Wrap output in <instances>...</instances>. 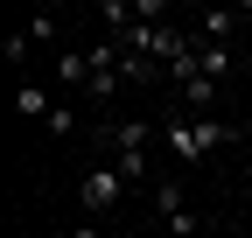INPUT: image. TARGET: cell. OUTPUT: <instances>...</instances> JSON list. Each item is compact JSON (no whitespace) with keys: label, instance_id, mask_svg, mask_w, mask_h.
Returning <instances> with one entry per match:
<instances>
[{"label":"cell","instance_id":"6da1fadb","mask_svg":"<svg viewBox=\"0 0 252 238\" xmlns=\"http://www.w3.org/2000/svg\"><path fill=\"white\" fill-rule=\"evenodd\" d=\"M231 140H238V133H231L217 112H203V119H196V112H175L168 126H161V147H168V154H175L182 168H203V161L217 154V147H231Z\"/></svg>","mask_w":252,"mask_h":238},{"label":"cell","instance_id":"7a4b0ae2","mask_svg":"<svg viewBox=\"0 0 252 238\" xmlns=\"http://www.w3.org/2000/svg\"><path fill=\"white\" fill-rule=\"evenodd\" d=\"M147 140H154V126H147V119L105 126V161H112V168H119L133 189H154V182H147Z\"/></svg>","mask_w":252,"mask_h":238},{"label":"cell","instance_id":"3957f363","mask_svg":"<svg viewBox=\"0 0 252 238\" xmlns=\"http://www.w3.org/2000/svg\"><path fill=\"white\" fill-rule=\"evenodd\" d=\"M126 175L112 168V161H98V168H84V182H77V203H84V217H112L119 203H126Z\"/></svg>","mask_w":252,"mask_h":238},{"label":"cell","instance_id":"277c9868","mask_svg":"<svg viewBox=\"0 0 252 238\" xmlns=\"http://www.w3.org/2000/svg\"><path fill=\"white\" fill-rule=\"evenodd\" d=\"M154 210H161V224H168L175 238H196V231H203V217L182 203V189H175V182H154Z\"/></svg>","mask_w":252,"mask_h":238},{"label":"cell","instance_id":"5b68a950","mask_svg":"<svg viewBox=\"0 0 252 238\" xmlns=\"http://www.w3.org/2000/svg\"><path fill=\"white\" fill-rule=\"evenodd\" d=\"M14 112H21V119H42V126H49V119H56L63 105H56V98L42 91L35 77H21V84H14Z\"/></svg>","mask_w":252,"mask_h":238},{"label":"cell","instance_id":"8992f818","mask_svg":"<svg viewBox=\"0 0 252 238\" xmlns=\"http://www.w3.org/2000/svg\"><path fill=\"white\" fill-rule=\"evenodd\" d=\"M189 21H196V42H231L245 14H231V7H203V14H189Z\"/></svg>","mask_w":252,"mask_h":238},{"label":"cell","instance_id":"52a82bcc","mask_svg":"<svg viewBox=\"0 0 252 238\" xmlns=\"http://www.w3.org/2000/svg\"><path fill=\"white\" fill-rule=\"evenodd\" d=\"M231 63H238V49L231 42H196V70L217 84V77H231Z\"/></svg>","mask_w":252,"mask_h":238},{"label":"cell","instance_id":"ba28073f","mask_svg":"<svg viewBox=\"0 0 252 238\" xmlns=\"http://www.w3.org/2000/svg\"><path fill=\"white\" fill-rule=\"evenodd\" d=\"M56 77L63 84H91V49H63L56 56Z\"/></svg>","mask_w":252,"mask_h":238},{"label":"cell","instance_id":"9c48e42d","mask_svg":"<svg viewBox=\"0 0 252 238\" xmlns=\"http://www.w3.org/2000/svg\"><path fill=\"white\" fill-rule=\"evenodd\" d=\"M28 49H35V35H28V28H21V35H7V63H14V70L28 63Z\"/></svg>","mask_w":252,"mask_h":238},{"label":"cell","instance_id":"30bf717a","mask_svg":"<svg viewBox=\"0 0 252 238\" xmlns=\"http://www.w3.org/2000/svg\"><path fill=\"white\" fill-rule=\"evenodd\" d=\"M70 238H105V231H98V217H84V224H77Z\"/></svg>","mask_w":252,"mask_h":238},{"label":"cell","instance_id":"8fae6325","mask_svg":"<svg viewBox=\"0 0 252 238\" xmlns=\"http://www.w3.org/2000/svg\"><path fill=\"white\" fill-rule=\"evenodd\" d=\"M245 21H252V7H245Z\"/></svg>","mask_w":252,"mask_h":238}]
</instances>
